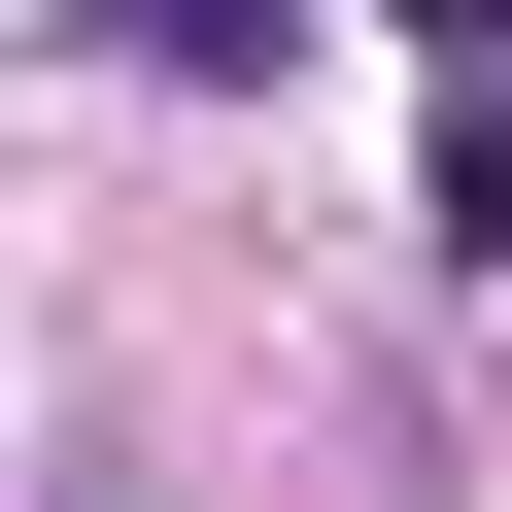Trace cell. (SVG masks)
I'll use <instances>...</instances> for the list:
<instances>
[{"mask_svg": "<svg viewBox=\"0 0 512 512\" xmlns=\"http://www.w3.org/2000/svg\"><path fill=\"white\" fill-rule=\"evenodd\" d=\"M137 35H171V69H239V35H274V0H137Z\"/></svg>", "mask_w": 512, "mask_h": 512, "instance_id": "cell-1", "label": "cell"}]
</instances>
